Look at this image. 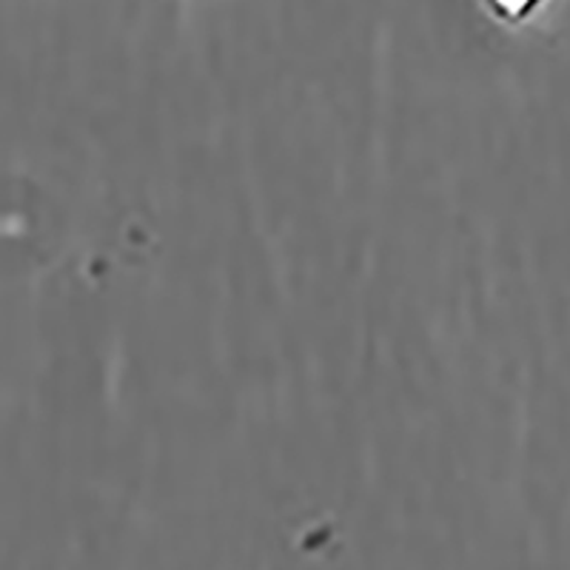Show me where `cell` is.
<instances>
[{"label": "cell", "mask_w": 570, "mask_h": 570, "mask_svg": "<svg viewBox=\"0 0 570 570\" xmlns=\"http://www.w3.org/2000/svg\"><path fill=\"white\" fill-rule=\"evenodd\" d=\"M482 7L502 23H522L544 7V0H482Z\"/></svg>", "instance_id": "cell-1"}]
</instances>
